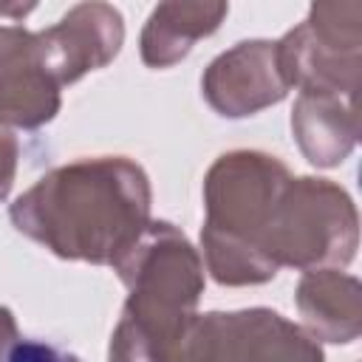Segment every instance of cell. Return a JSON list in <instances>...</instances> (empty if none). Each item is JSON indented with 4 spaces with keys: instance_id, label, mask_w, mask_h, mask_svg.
<instances>
[{
    "instance_id": "cell-1",
    "label": "cell",
    "mask_w": 362,
    "mask_h": 362,
    "mask_svg": "<svg viewBox=\"0 0 362 362\" xmlns=\"http://www.w3.org/2000/svg\"><path fill=\"white\" fill-rule=\"evenodd\" d=\"M153 189L127 156H88L48 170L8 206L20 235L62 260L113 266L150 223Z\"/></svg>"
},
{
    "instance_id": "cell-2",
    "label": "cell",
    "mask_w": 362,
    "mask_h": 362,
    "mask_svg": "<svg viewBox=\"0 0 362 362\" xmlns=\"http://www.w3.org/2000/svg\"><path fill=\"white\" fill-rule=\"evenodd\" d=\"M291 178V170L263 150H229L212 161L204 175L201 260L215 283L260 286L277 277L263 246Z\"/></svg>"
},
{
    "instance_id": "cell-3",
    "label": "cell",
    "mask_w": 362,
    "mask_h": 362,
    "mask_svg": "<svg viewBox=\"0 0 362 362\" xmlns=\"http://www.w3.org/2000/svg\"><path fill=\"white\" fill-rule=\"evenodd\" d=\"M113 272L127 288L122 317L173 351L187 322L198 314L195 308L204 294V260L198 249L175 223L150 221L113 263Z\"/></svg>"
},
{
    "instance_id": "cell-4",
    "label": "cell",
    "mask_w": 362,
    "mask_h": 362,
    "mask_svg": "<svg viewBox=\"0 0 362 362\" xmlns=\"http://www.w3.org/2000/svg\"><path fill=\"white\" fill-rule=\"evenodd\" d=\"M266 257L280 272L345 269L359 249V215L354 198L317 175L291 178L266 235Z\"/></svg>"
},
{
    "instance_id": "cell-5",
    "label": "cell",
    "mask_w": 362,
    "mask_h": 362,
    "mask_svg": "<svg viewBox=\"0 0 362 362\" xmlns=\"http://www.w3.org/2000/svg\"><path fill=\"white\" fill-rule=\"evenodd\" d=\"M283 79L300 93L359 96L362 3H314L308 17L277 40Z\"/></svg>"
},
{
    "instance_id": "cell-6",
    "label": "cell",
    "mask_w": 362,
    "mask_h": 362,
    "mask_svg": "<svg viewBox=\"0 0 362 362\" xmlns=\"http://www.w3.org/2000/svg\"><path fill=\"white\" fill-rule=\"evenodd\" d=\"M167 362H325V354L303 325L255 305L195 314Z\"/></svg>"
},
{
    "instance_id": "cell-7",
    "label": "cell",
    "mask_w": 362,
    "mask_h": 362,
    "mask_svg": "<svg viewBox=\"0 0 362 362\" xmlns=\"http://www.w3.org/2000/svg\"><path fill=\"white\" fill-rule=\"evenodd\" d=\"M34 40L42 68L59 88H65L119 57L124 45V20L110 3H76L59 23L34 31Z\"/></svg>"
},
{
    "instance_id": "cell-8",
    "label": "cell",
    "mask_w": 362,
    "mask_h": 362,
    "mask_svg": "<svg viewBox=\"0 0 362 362\" xmlns=\"http://www.w3.org/2000/svg\"><path fill=\"white\" fill-rule=\"evenodd\" d=\"M206 105L223 119L255 116L288 96L277 40H243L218 54L201 76Z\"/></svg>"
},
{
    "instance_id": "cell-9",
    "label": "cell",
    "mask_w": 362,
    "mask_h": 362,
    "mask_svg": "<svg viewBox=\"0 0 362 362\" xmlns=\"http://www.w3.org/2000/svg\"><path fill=\"white\" fill-rule=\"evenodd\" d=\"M59 107V85L40 62L34 31L0 23V122L11 130H40Z\"/></svg>"
},
{
    "instance_id": "cell-10",
    "label": "cell",
    "mask_w": 362,
    "mask_h": 362,
    "mask_svg": "<svg viewBox=\"0 0 362 362\" xmlns=\"http://www.w3.org/2000/svg\"><path fill=\"white\" fill-rule=\"evenodd\" d=\"M294 303L317 342L348 345L362 334V283L342 269L303 272Z\"/></svg>"
},
{
    "instance_id": "cell-11",
    "label": "cell",
    "mask_w": 362,
    "mask_h": 362,
    "mask_svg": "<svg viewBox=\"0 0 362 362\" xmlns=\"http://www.w3.org/2000/svg\"><path fill=\"white\" fill-rule=\"evenodd\" d=\"M291 133L308 164L322 170L339 167L359 139L356 99L300 93L291 110Z\"/></svg>"
},
{
    "instance_id": "cell-12",
    "label": "cell",
    "mask_w": 362,
    "mask_h": 362,
    "mask_svg": "<svg viewBox=\"0 0 362 362\" xmlns=\"http://www.w3.org/2000/svg\"><path fill=\"white\" fill-rule=\"evenodd\" d=\"M229 6L226 3H209V0H170L158 3L139 37V54L147 68H173L178 65L198 40L215 34L221 23L226 20Z\"/></svg>"
},
{
    "instance_id": "cell-13",
    "label": "cell",
    "mask_w": 362,
    "mask_h": 362,
    "mask_svg": "<svg viewBox=\"0 0 362 362\" xmlns=\"http://www.w3.org/2000/svg\"><path fill=\"white\" fill-rule=\"evenodd\" d=\"M167 356H170L167 345H161L156 337L141 331L127 317H119L110 334L107 362H167Z\"/></svg>"
},
{
    "instance_id": "cell-14",
    "label": "cell",
    "mask_w": 362,
    "mask_h": 362,
    "mask_svg": "<svg viewBox=\"0 0 362 362\" xmlns=\"http://www.w3.org/2000/svg\"><path fill=\"white\" fill-rule=\"evenodd\" d=\"M8 362H82L76 354L54 345V342H42V339H20L14 345V351L8 354Z\"/></svg>"
},
{
    "instance_id": "cell-15",
    "label": "cell",
    "mask_w": 362,
    "mask_h": 362,
    "mask_svg": "<svg viewBox=\"0 0 362 362\" xmlns=\"http://www.w3.org/2000/svg\"><path fill=\"white\" fill-rule=\"evenodd\" d=\"M17 161H20V139L8 124L0 122V201H6L14 187Z\"/></svg>"
},
{
    "instance_id": "cell-16",
    "label": "cell",
    "mask_w": 362,
    "mask_h": 362,
    "mask_svg": "<svg viewBox=\"0 0 362 362\" xmlns=\"http://www.w3.org/2000/svg\"><path fill=\"white\" fill-rule=\"evenodd\" d=\"M20 328H17V320L11 314V308L0 305V362H8V354L14 351V345L20 342Z\"/></svg>"
},
{
    "instance_id": "cell-17",
    "label": "cell",
    "mask_w": 362,
    "mask_h": 362,
    "mask_svg": "<svg viewBox=\"0 0 362 362\" xmlns=\"http://www.w3.org/2000/svg\"><path fill=\"white\" fill-rule=\"evenodd\" d=\"M28 11H34V3H28V6H0V17H25Z\"/></svg>"
}]
</instances>
